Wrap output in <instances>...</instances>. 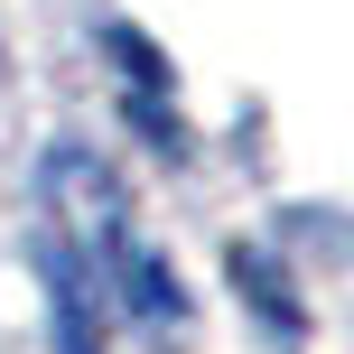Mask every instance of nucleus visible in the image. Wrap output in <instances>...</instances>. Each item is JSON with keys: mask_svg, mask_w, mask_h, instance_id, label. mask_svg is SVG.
<instances>
[{"mask_svg": "<svg viewBox=\"0 0 354 354\" xmlns=\"http://www.w3.org/2000/svg\"><path fill=\"white\" fill-rule=\"evenodd\" d=\"M37 205H47V270L84 289L122 345H140V336L149 345H177V336H187V289H177V270L149 252L122 177L93 159L84 140H56L47 149Z\"/></svg>", "mask_w": 354, "mask_h": 354, "instance_id": "nucleus-1", "label": "nucleus"}, {"mask_svg": "<svg viewBox=\"0 0 354 354\" xmlns=\"http://www.w3.org/2000/svg\"><path fill=\"white\" fill-rule=\"evenodd\" d=\"M112 66H122V103L140 112V131L177 159V103H168V66H159V47H149V37H131V28H112Z\"/></svg>", "mask_w": 354, "mask_h": 354, "instance_id": "nucleus-2", "label": "nucleus"}]
</instances>
